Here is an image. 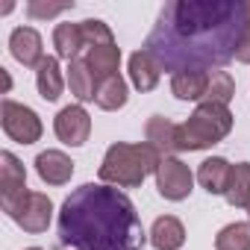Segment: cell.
<instances>
[{"label":"cell","mask_w":250,"mask_h":250,"mask_svg":"<svg viewBox=\"0 0 250 250\" xmlns=\"http://www.w3.org/2000/svg\"><path fill=\"white\" fill-rule=\"evenodd\" d=\"M247 30L244 0H174L165 3L145 50L162 71H221L235 59Z\"/></svg>","instance_id":"cell-1"},{"label":"cell","mask_w":250,"mask_h":250,"mask_svg":"<svg viewBox=\"0 0 250 250\" xmlns=\"http://www.w3.org/2000/svg\"><path fill=\"white\" fill-rule=\"evenodd\" d=\"M56 229L65 250H142L150 241L136 203L106 183L74 188L59 206Z\"/></svg>","instance_id":"cell-2"},{"label":"cell","mask_w":250,"mask_h":250,"mask_svg":"<svg viewBox=\"0 0 250 250\" xmlns=\"http://www.w3.org/2000/svg\"><path fill=\"white\" fill-rule=\"evenodd\" d=\"M159 162H162L159 150H153L147 142H142V145L115 142L103 153L97 177H100V183L115 186V188H139L150 174H156Z\"/></svg>","instance_id":"cell-3"},{"label":"cell","mask_w":250,"mask_h":250,"mask_svg":"<svg viewBox=\"0 0 250 250\" xmlns=\"http://www.w3.org/2000/svg\"><path fill=\"white\" fill-rule=\"evenodd\" d=\"M229 133H232V112H229V106L203 100L188 115V121L180 124L177 145H180V153H186V150L197 153V150H209V147L221 145Z\"/></svg>","instance_id":"cell-4"},{"label":"cell","mask_w":250,"mask_h":250,"mask_svg":"<svg viewBox=\"0 0 250 250\" xmlns=\"http://www.w3.org/2000/svg\"><path fill=\"white\" fill-rule=\"evenodd\" d=\"M0 127H3V133L15 142V145H36L39 139H42V133H44V124H42V118L30 109V106H24V103H15V100H3L0 103Z\"/></svg>","instance_id":"cell-5"},{"label":"cell","mask_w":250,"mask_h":250,"mask_svg":"<svg viewBox=\"0 0 250 250\" xmlns=\"http://www.w3.org/2000/svg\"><path fill=\"white\" fill-rule=\"evenodd\" d=\"M156 188H159V194L165 200L180 203V200H186L194 191V174H191V168L183 159L165 156L159 162V168H156Z\"/></svg>","instance_id":"cell-6"},{"label":"cell","mask_w":250,"mask_h":250,"mask_svg":"<svg viewBox=\"0 0 250 250\" xmlns=\"http://www.w3.org/2000/svg\"><path fill=\"white\" fill-rule=\"evenodd\" d=\"M53 133L62 145L83 147L91 136V115L85 112L83 103H71V106L59 109V115L53 118Z\"/></svg>","instance_id":"cell-7"},{"label":"cell","mask_w":250,"mask_h":250,"mask_svg":"<svg viewBox=\"0 0 250 250\" xmlns=\"http://www.w3.org/2000/svg\"><path fill=\"white\" fill-rule=\"evenodd\" d=\"M9 53L24 68H39L44 59V42L36 27H15L9 36Z\"/></svg>","instance_id":"cell-8"},{"label":"cell","mask_w":250,"mask_h":250,"mask_svg":"<svg viewBox=\"0 0 250 250\" xmlns=\"http://www.w3.org/2000/svg\"><path fill=\"white\" fill-rule=\"evenodd\" d=\"M50 221H53V200H50L47 194H42V191H33L30 200H27V206H24L21 215L15 218V224H18L24 232H33V235L47 232Z\"/></svg>","instance_id":"cell-9"},{"label":"cell","mask_w":250,"mask_h":250,"mask_svg":"<svg viewBox=\"0 0 250 250\" xmlns=\"http://www.w3.org/2000/svg\"><path fill=\"white\" fill-rule=\"evenodd\" d=\"M177 130H180V124H174V121H168V118H162V115H153V118H147V124H145V142H147L153 150H159L162 159H165V156H174V153H180Z\"/></svg>","instance_id":"cell-10"},{"label":"cell","mask_w":250,"mask_h":250,"mask_svg":"<svg viewBox=\"0 0 250 250\" xmlns=\"http://www.w3.org/2000/svg\"><path fill=\"white\" fill-rule=\"evenodd\" d=\"M36 174L47 186H65L74 177V162L62 150H42L36 156Z\"/></svg>","instance_id":"cell-11"},{"label":"cell","mask_w":250,"mask_h":250,"mask_svg":"<svg viewBox=\"0 0 250 250\" xmlns=\"http://www.w3.org/2000/svg\"><path fill=\"white\" fill-rule=\"evenodd\" d=\"M65 80H68V88H71V94L77 97V103H88V100H94V94H97V74L88 68V62L80 56V59H74V62H68V68H65Z\"/></svg>","instance_id":"cell-12"},{"label":"cell","mask_w":250,"mask_h":250,"mask_svg":"<svg viewBox=\"0 0 250 250\" xmlns=\"http://www.w3.org/2000/svg\"><path fill=\"white\" fill-rule=\"evenodd\" d=\"M130 83H133V88H139L142 94L145 91H153L156 85H159V77H162V68L156 65V59L142 47V50H136L133 56H130Z\"/></svg>","instance_id":"cell-13"},{"label":"cell","mask_w":250,"mask_h":250,"mask_svg":"<svg viewBox=\"0 0 250 250\" xmlns=\"http://www.w3.org/2000/svg\"><path fill=\"white\" fill-rule=\"evenodd\" d=\"M147 235H150V244H153L156 250H180V247L186 244V227H183V221L174 218V215L156 218Z\"/></svg>","instance_id":"cell-14"},{"label":"cell","mask_w":250,"mask_h":250,"mask_svg":"<svg viewBox=\"0 0 250 250\" xmlns=\"http://www.w3.org/2000/svg\"><path fill=\"white\" fill-rule=\"evenodd\" d=\"M65 83H68V80L62 77L59 59H56V56H44V59H42V65L36 68V88H39V94H42L47 103H53V100H59V97H62Z\"/></svg>","instance_id":"cell-15"},{"label":"cell","mask_w":250,"mask_h":250,"mask_svg":"<svg viewBox=\"0 0 250 250\" xmlns=\"http://www.w3.org/2000/svg\"><path fill=\"white\" fill-rule=\"evenodd\" d=\"M229 171H232V165L224 156H209L197 168V183L209 194H224L227 191V183H229Z\"/></svg>","instance_id":"cell-16"},{"label":"cell","mask_w":250,"mask_h":250,"mask_svg":"<svg viewBox=\"0 0 250 250\" xmlns=\"http://www.w3.org/2000/svg\"><path fill=\"white\" fill-rule=\"evenodd\" d=\"M53 47H56V59H65V62L80 59V53L85 50L80 24H71V21L56 24V30H53Z\"/></svg>","instance_id":"cell-17"},{"label":"cell","mask_w":250,"mask_h":250,"mask_svg":"<svg viewBox=\"0 0 250 250\" xmlns=\"http://www.w3.org/2000/svg\"><path fill=\"white\" fill-rule=\"evenodd\" d=\"M88 68L97 74V80H106V77H118L121 71V47L112 42V44H97V47H88L85 56Z\"/></svg>","instance_id":"cell-18"},{"label":"cell","mask_w":250,"mask_h":250,"mask_svg":"<svg viewBox=\"0 0 250 250\" xmlns=\"http://www.w3.org/2000/svg\"><path fill=\"white\" fill-rule=\"evenodd\" d=\"M206 85H209V74H203V71H180L171 77V94L177 100H200L203 103Z\"/></svg>","instance_id":"cell-19"},{"label":"cell","mask_w":250,"mask_h":250,"mask_svg":"<svg viewBox=\"0 0 250 250\" xmlns=\"http://www.w3.org/2000/svg\"><path fill=\"white\" fill-rule=\"evenodd\" d=\"M21 188H27V168L15 153L3 150L0 153V197L15 194Z\"/></svg>","instance_id":"cell-20"},{"label":"cell","mask_w":250,"mask_h":250,"mask_svg":"<svg viewBox=\"0 0 250 250\" xmlns=\"http://www.w3.org/2000/svg\"><path fill=\"white\" fill-rule=\"evenodd\" d=\"M127 97H130L127 83H124V77L118 74V77H106V80H100V83H97L94 103H97L103 112H118V109L127 106Z\"/></svg>","instance_id":"cell-21"},{"label":"cell","mask_w":250,"mask_h":250,"mask_svg":"<svg viewBox=\"0 0 250 250\" xmlns=\"http://www.w3.org/2000/svg\"><path fill=\"white\" fill-rule=\"evenodd\" d=\"M224 197L235 209H247L250 206V162H235L232 165Z\"/></svg>","instance_id":"cell-22"},{"label":"cell","mask_w":250,"mask_h":250,"mask_svg":"<svg viewBox=\"0 0 250 250\" xmlns=\"http://www.w3.org/2000/svg\"><path fill=\"white\" fill-rule=\"evenodd\" d=\"M215 250H250V221L227 224L215 235Z\"/></svg>","instance_id":"cell-23"},{"label":"cell","mask_w":250,"mask_h":250,"mask_svg":"<svg viewBox=\"0 0 250 250\" xmlns=\"http://www.w3.org/2000/svg\"><path fill=\"white\" fill-rule=\"evenodd\" d=\"M235 97V80L229 77V71H212L209 74V85H206V103H221L229 106V100Z\"/></svg>","instance_id":"cell-24"},{"label":"cell","mask_w":250,"mask_h":250,"mask_svg":"<svg viewBox=\"0 0 250 250\" xmlns=\"http://www.w3.org/2000/svg\"><path fill=\"white\" fill-rule=\"evenodd\" d=\"M80 30H83L85 50H88V47H97V44H112V42H115L109 24L100 21V18H85V21H80Z\"/></svg>","instance_id":"cell-25"},{"label":"cell","mask_w":250,"mask_h":250,"mask_svg":"<svg viewBox=\"0 0 250 250\" xmlns=\"http://www.w3.org/2000/svg\"><path fill=\"white\" fill-rule=\"evenodd\" d=\"M68 9H74V3H47V0H30L27 3V15L33 21H47V18H56Z\"/></svg>","instance_id":"cell-26"},{"label":"cell","mask_w":250,"mask_h":250,"mask_svg":"<svg viewBox=\"0 0 250 250\" xmlns=\"http://www.w3.org/2000/svg\"><path fill=\"white\" fill-rule=\"evenodd\" d=\"M235 59H238L241 65H250V27L244 30V36H241V42H238V50H235Z\"/></svg>","instance_id":"cell-27"},{"label":"cell","mask_w":250,"mask_h":250,"mask_svg":"<svg viewBox=\"0 0 250 250\" xmlns=\"http://www.w3.org/2000/svg\"><path fill=\"white\" fill-rule=\"evenodd\" d=\"M27 250H42V247H27Z\"/></svg>","instance_id":"cell-28"},{"label":"cell","mask_w":250,"mask_h":250,"mask_svg":"<svg viewBox=\"0 0 250 250\" xmlns=\"http://www.w3.org/2000/svg\"><path fill=\"white\" fill-rule=\"evenodd\" d=\"M247 218H250V206H247Z\"/></svg>","instance_id":"cell-29"}]
</instances>
